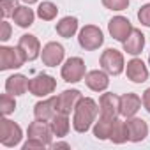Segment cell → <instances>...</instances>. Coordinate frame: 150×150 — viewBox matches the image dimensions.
I'll return each mask as SVG.
<instances>
[{"mask_svg":"<svg viewBox=\"0 0 150 150\" xmlns=\"http://www.w3.org/2000/svg\"><path fill=\"white\" fill-rule=\"evenodd\" d=\"M99 106L94 99L90 97H81L74 108V118H72V125L78 132H87L90 129V125L96 122Z\"/></svg>","mask_w":150,"mask_h":150,"instance_id":"6da1fadb","label":"cell"},{"mask_svg":"<svg viewBox=\"0 0 150 150\" xmlns=\"http://www.w3.org/2000/svg\"><path fill=\"white\" fill-rule=\"evenodd\" d=\"M27 62L25 53L21 48H11V46H2L0 48V69L7 71V69H18Z\"/></svg>","mask_w":150,"mask_h":150,"instance_id":"7a4b0ae2","label":"cell"},{"mask_svg":"<svg viewBox=\"0 0 150 150\" xmlns=\"http://www.w3.org/2000/svg\"><path fill=\"white\" fill-rule=\"evenodd\" d=\"M78 42L83 50L87 51H94L97 50L99 46H103L104 42V37H103V32L99 27L96 25H87L80 30V37H78Z\"/></svg>","mask_w":150,"mask_h":150,"instance_id":"3957f363","label":"cell"},{"mask_svg":"<svg viewBox=\"0 0 150 150\" xmlns=\"http://www.w3.org/2000/svg\"><path fill=\"white\" fill-rule=\"evenodd\" d=\"M55 88H57V81L50 74H37L35 78L28 80V92L32 96L44 97V96H50Z\"/></svg>","mask_w":150,"mask_h":150,"instance_id":"277c9868","label":"cell"},{"mask_svg":"<svg viewBox=\"0 0 150 150\" xmlns=\"http://www.w3.org/2000/svg\"><path fill=\"white\" fill-rule=\"evenodd\" d=\"M62 78L67 83H78L85 78V62L80 57H72L62 65Z\"/></svg>","mask_w":150,"mask_h":150,"instance_id":"5b68a950","label":"cell"},{"mask_svg":"<svg viewBox=\"0 0 150 150\" xmlns=\"http://www.w3.org/2000/svg\"><path fill=\"white\" fill-rule=\"evenodd\" d=\"M101 65L108 74H113V76H118V74L124 71V55L118 50L108 48L106 51H103L101 55Z\"/></svg>","mask_w":150,"mask_h":150,"instance_id":"8992f818","label":"cell"},{"mask_svg":"<svg viewBox=\"0 0 150 150\" xmlns=\"http://www.w3.org/2000/svg\"><path fill=\"white\" fill-rule=\"evenodd\" d=\"M21 127L18 124H14L9 118L2 120V125H0V141H2L4 146H16L21 141Z\"/></svg>","mask_w":150,"mask_h":150,"instance_id":"52a82bcc","label":"cell"},{"mask_svg":"<svg viewBox=\"0 0 150 150\" xmlns=\"http://www.w3.org/2000/svg\"><path fill=\"white\" fill-rule=\"evenodd\" d=\"M58 113V97H50L46 101H41L34 106V115L35 120H42V122H50L55 115Z\"/></svg>","mask_w":150,"mask_h":150,"instance_id":"ba28073f","label":"cell"},{"mask_svg":"<svg viewBox=\"0 0 150 150\" xmlns=\"http://www.w3.org/2000/svg\"><path fill=\"white\" fill-rule=\"evenodd\" d=\"M108 30H110V34H111L113 39L124 42V41L129 37V34L132 32V25H131V21H129L127 18H124V16H115V18L108 23Z\"/></svg>","mask_w":150,"mask_h":150,"instance_id":"9c48e42d","label":"cell"},{"mask_svg":"<svg viewBox=\"0 0 150 150\" xmlns=\"http://www.w3.org/2000/svg\"><path fill=\"white\" fill-rule=\"evenodd\" d=\"M64 46L58 44V42H48L44 48H42V64L48 65V67H57L62 60H64Z\"/></svg>","mask_w":150,"mask_h":150,"instance_id":"30bf717a","label":"cell"},{"mask_svg":"<svg viewBox=\"0 0 150 150\" xmlns=\"http://www.w3.org/2000/svg\"><path fill=\"white\" fill-rule=\"evenodd\" d=\"M99 110L101 117L117 118L120 115V97H117L115 94H103L99 99Z\"/></svg>","mask_w":150,"mask_h":150,"instance_id":"8fae6325","label":"cell"},{"mask_svg":"<svg viewBox=\"0 0 150 150\" xmlns=\"http://www.w3.org/2000/svg\"><path fill=\"white\" fill-rule=\"evenodd\" d=\"M141 108V99L138 94L127 92L120 97V115L125 118H131L138 113V110Z\"/></svg>","mask_w":150,"mask_h":150,"instance_id":"7c38bea8","label":"cell"},{"mask_svg":"<svg viewBox=\"0 0 150 150\" xmlns=\"http://www.w3.org/2000/svg\"><path fill=\"white\" fill-rule=\"evenodd\" d=\"M53 131H51V125H48L46 122L42 120H37V122H32L28 125V138H35L39 141H42L46 146L51 145V136Z\"/></svg>","mask_w":150,"mask_h":150,"instance_id":"4fadbf2b","label":"cell"},{"mask_svg":"<svg viewBox=\"0 0 150 150\" xmlns=\"http://www.w3.org/2000/svg\"><path fill=\"white\" fill-rule=\"evenodd\" d=\"M85 83H87V87H88L90 90H94V92H103V90L108 88V85H110V78H108L106 71H99V69H96V71L87 72Z\"/></svg>","mask_w":150,"mask_h":150,"instance_id":"5bb4252c","label":"cell"},{"mask_svg":"<svg viewBox=\"0 0 150 150\" xmlns=\"http://www.w3.org/2000/svg\"><path fill=\"white\" fill-rule=\"evenodd\" d=\"M57 97H58V113L69 115L74 108H76L78 101L81 99V92L80 90H65Z\"/></svg>","mask_w":150,"mask_h":150,"instance_id":"9a60e30c","label":"cell"},{"mask_svg":"<svg viewBox=\"0 0 150 150\" xmlns=\"http://www.w3.org/2000/svg\"><path fill=\"white\" fill-rule=\"evenodd\" d=\"M18 46L21 48V51L25 53L27 60H35L41 53V42L35 35H30V34H25L20 37V42Z\"/></svg>","mask_w":150,"mask_h":150,"instance_id":"2e32d148","label":"cell"},{"mask_svg":"<svg viewBox=\"0 0 150 150\" xmlns=\"http://www.w3.org/2000/svg\"><path fill=\"white\" fill-rule=\"evenodd\" d=\"M127 78L134 83H143L148 80V71L139 58H132L127 62Z\"/></svg>","mask_w":150,"mask_h":150,"instance_id":"e0dca14e","label":"cell"},{"mask_svg":"<svg viewBox=\"0 0 150 150\" xmlns=\"http://www.w3.org/2000/svg\"><path fill=\"white\" fill-rule=\"evenodd\" d=\"M127 127H129V139L138 143V141H143L145 136L148 134V125L143 118H129L127 120Z\"/></svg>","mask_w":150,"mask_h":150,"instance_id":"ac0fdd59","label":"cell"},{"mask_svg":"<svg viewBox=\"0 0 150 150\" xmlns=\"http://www.w3.org/2000/svg\"><path fill=\"white\" fill-rule=\"evenodd\" d=\"M143 46H145V35L141 34V30L132 28L129 37L124 41V50L131 55H139L143 51Z\"/></svg>","mask_w":150,"mask_h":150,"instance_id":"d6986e66","label":"cell"},{"mask_svg":"<svg viewBox=\"0 0 150 150\" xmlns=\"http://www.w3.org/2000/svg\"><path fill=\"white\" fill-rule=\"evenodd\" d=\"M28 90V80L23 76V74H14V76H9L6 81V92L11 96H21Z\"/></svg>","mask_w":150,"mask_h":150,"instance_id":"ffe728a7","label":"cell"},{"mask_svg":"<svg viewBox=\"0 0 150 150\" xmlns=\"http://www.w3.org/2000/svg\"><path fill=\"white\" fill-rule=\"evenodd\" d=\"M110 139L113 143H125L129 139V127H127V122L120 120V118H115L113 120V127H111V134H110Z\"/></svg>","mask_w":150,"mask_h":150,"instance_id":"44dd1931","label":"cell"},{"mask_svg":"<svg viewBox=\"0 0 150 150\" xmlns=\"http://www.w3.org/2000/svg\"><path fill=\"white\" fill-rule=\"evenodd\" d=\"M78 30V20L74 16H65L62 18L58 23H57V32L62 35V37H72Z\"/></svg>","mask_w":150,"mask_h":150,"instance_id":"7402d4cb","label":"cell"},{"mask_svg":"<svg viewBox=\"0 0 150 150\" xmlns=\"http://www.w3.org/2000/svg\"><path fill=\"white\" fill-rule=\"evenodd\" d=\"M50 125H51L53 134L58 136V138L67 136V132H69V118H67V115H64V113H57V115L50 120Z\"/></svg>","mask_w":150,"mask_h":150,"instance_id":"603a6c76","label":"cell"},{"mask_svg":"<svg viewBox=\"0 0 150 150\" xmlns=\"http://www.w3.org/2000/svg\"><path fill=\"white\" fill-rule=\"evenodd\" d=\"M113 120L115 118H108V117H99V120L94 125V136L97 139H110L111 134V127H113Z\"/></svg>","mask_w":150,"mask_h":150,"instance_id":"cb8c5ba5","label":"cell"},{"mask_svg":"<svg viewBox=\"0 0 150 150\" xmlns=\"http://www.w3.org/2000/svg\"><path fill=\"white\" fill-rule=\"evenodd\" d=\"M13 20H14V23H16L18 27L27 28V27H30V25L34 23V11L28 9V7H25V6H21V7H18V9L14 11Z\"/></svg>","mask_w":150,"mask_h":150,"instance_id":"d4e9b609","label":"cell"},{"mask_svg":"<svg viewBox=\"0 0 150 150\" xmlns=\"http://www.w3.org/2000/svg\"><path fill=\"white\" fill-rule=\"evenodd\" d=\"M57 13H58V9H57V6L53 2H42L39 6V9H37V16L41 20H44V21L55 20L57 18Z\"/></svg>","mask_w":150,"mask_h":150,"instance_id":"484cf974","label":"cell"},{"mask_svg":"<svg viewBox=\"0 0 150 150\" xmlns=\"http://www.w3.org/2000/svg\"><path fill=\"white\" fill-rule=\"evenodd\" d=\"M16 110V101H14V96L11 94H4L2 97H0V111H2V115H11L13 111Z\"/></svg>","mask_w":150,"mask_h":150,"instance_id":"4316f807","label":"cell"},{"mask_svg":"<svg viewBox=\"0 0 150 150\" xmlns=\"http://www.w3.org/2000/svg\"><path fill=\"white\" fill-rule=\"evenodd\" d=\"M18 0H0V9H2V18H9L14 14V11L18 9Z\"/></svg>","mask_w":150,"mask_h":150,"instance_id":"83f0119b","label":"cell"},{"mask_svg":"<svg viewBox=\"0 0 150 150\" xmlns=\"http://www.w3.org/2000/svg\"><path fill=\"white\" fill-rule=\"evenodd\" d=\"M103 6L111 11H124L129 6V0H103Z\"/></svg>","mask_w":150,"mask_h":150,"instance_id":"f1b7e54d","label":"cell"},{"mask_svg":"<svg viewBox=\"0 0 150 150\" xmlns=\"http://www.w3.org/2000/svg\"><path fill=\"white\" fill-rule=\"evenodd\" d=\"M138 20H139V23H141V25L150 27V4L143 6V7L138 11Z\"/></svg>","mask_w":150,"mask_h":150,"instance_id":"f546056e","label":"cell"},{"mask_svg":"<svg viewBox=\"0 0 150 150\" xmlns=\"http://www.w3.org/2000/svg\"><path fill=\"white\" fill-rule=\"evenodd\" d=\"M46 145L42 143V141H39V139H35V138H28L27 141H25V145H23V150H32V148H44Z\"/></svg>","mask_w":150,"mask_h":150,"instance_id":"4dcf8cb0","label":"cell"},{"mask_svg":"<svg viewBox=\"0 0 150 150\" xmlns=\"http://www.w3.org/2000/svg\"><path fill=\"white\" fill-rule=\"evenodd\" d=\"M11 37V25L4 20L2 21V34H0V39H2V41H7Z\"/></svg>","mask_w":150,"mask_h":150,"instance_id":"1f68e13d","label":"cell"},{"mask_svg":"<svg viewBox=\"0 0 150 150\" xmlns=\"http://www.w3.org/2000/svg\"><path fill=\"white\" fill-rule=\"evenodd\" d=\"M143 106H145V110L150 113V88H146V90L143 92Z\"/></svg>","mask_w":150,"mask_h":150,"instance_id":"d6a6232c","label":"cell"},{"mask_svg":"<svg viewBox=\"0 0 150 150\" xmlns=\"http://www.w3.org/2000/svg\"><path fill=\"white\" fill-rule=\"evenodd\" d=\"M53 148H69V143H55Z\"/></svg>","mask_w":150,"mask_h":150,"instance_id":"836d02e7","label":"cell"},{"mask_svg":"<svg viewBox=\"0 0 150 150\" xmlns=\"http://www.w3.org/2000/svg\"><path fill=\"white\" fill-rule=\"evenodd\" d=\"M23 2H25V4H35L37 0H23Z\"/></svg>","mask_w":150,"mask_h":150,"instance_id":"e575fe53","label":"cell"},{"mask_svg":"<svg viewBox=\"0 0 150 150\" xmlns=\"http://www.w3.org/2000/svg\"><path fill=\"white\" fill-rule=\"evenodd\" d=\"M148 62H150V55H148Z\"/></svg>","mask_w":150,"mask_h":150,"instance_id":"d590c367","label":"cell"}]
</instances>
